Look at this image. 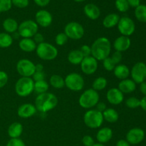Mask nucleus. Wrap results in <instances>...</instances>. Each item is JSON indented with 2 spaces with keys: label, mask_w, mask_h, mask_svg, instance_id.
Instances as JSON below:
<instances>
[{
  "label": "nucleus",
  "mask_w": 146,
  "mask_h": 146,
  "mask_svg": "<svg viewBox=\"0 0 146 146\" xmlns=\"http://www.w3.org/2000/svg\"><path fill=\"white\" fill-rule=\"evenodd\" d=\"M91 56L97 61H104L109 57L111 51V43L108 38L101 36L96 39L91 46Z\"/></svg>",
  "instance_id": "f257e3e1"
},
{
  "label": "nucleus",
  "mask_w": 146,
  "mask_h": 146,
  "mask_svg": "<svg viewBox=\"0 0 146 146\" xmlns=\"http://www.w3.org/2000/svg\"><path fill=\"white\" fill-rule=\"evenodd\" d=\"M58 104V98L52 93H44L38 94L35 99V106L37 111L41 113H46L56 107Z\"/></svg>",
  "instance_id": "f03ea898"
},
{
  "label": "nucleus",
  "mask_w": 146,
  "mask_h": 146,
  "mask_svg": "<svg viewBox=\"0 0 146 146\" xmlns=\"http://www.w3.org/2000/svg\"><path fill=\"white\" fill-rule=\"evenodd\" d=\"M100 96L98 91L89 88L82 93L78 99L80 106L85 109H92L99 102Z\"/></svg>",
  "instance_id": "7ed1b4c3"
},
{
  "label": "nucleus",
  "mask_w": 146,
  "mask_h": 146,
  "mask_svg": "<svg viewBox=\"0 0 146 146\" xmlns=\"http://www.w3.org/2000/svg\"><path fill=\"white\" fill-rule=\"evenodd\" d=\"M36 53L38 58L44 61L55 59L58 54L56 47L48 42H43L38 44L36 48Z\"/></svg>",
  "instance_id": "20e7f679"
},
{
  "label": "nucleus",
  "mask_w": 146,
  "mask_h": 146,
  "mask_svg": "<svg viewBox=\"0 0 146 146\" xmlns=\"http://www.w3.org/2000/svg\"><path fill=\"white\" fill-rule=\"evenodd\" d=\"M34 81L31 77H21L15 84V92L19 96L27 97L34 91Z\"/></svg>",
  "instance_id": "39448f33"
},
{
  "label": "nucleus",
  "mask_w": 146,
  "mask_h": 146,
  "mask_svg": "<svg viewBox=\"0 0 146 146\" xmlns=\"http://www.w3.org/2000/svg\"><path fill=\"white\" fill-rule=\"evenodd\" d=\"M104 121L103 113L96 109H89L84 115V122L85 125L92 129L100 128Z\"/></svg>",
  "instance_id": "423d86ee"
},
{
  "label": "nucleus",
  "mask_w": 146,
  "mask_h": 146,
  "mask_svg": "<svg viewBox=\"0 0 146 146\" xmlns=\"http://www.w3.org/2000/svg\"><path fill=\"white\" fill-rule=\"evenodd\" d=\"M38 31V26L36 21L29 19L19 24L18 34L22 38H32Z\"/></svg>",
  "instance_id": "0eeeda50"
},
{
  "label": "nucleus",
  "mask_w": 146,
  "mask_h": 146,
  "mask_svg": "<svg viewBox=\"0 0 146 146\" xmlns=\"http://www.w3.org/2000/svg\"><path fill=\"white\" fill-rule=\"evenodd\" d=\"M65 86L73 91H80L84 88L85 81L81 75L77 73H71L64 78Z\"/></svg>",
  "instance_id": "6e6552de"
},
{
  "label": "nucleus",
  "mask_w": 146,
  "mask_h": 146,
  "mask_svg": "<svg viewBox=\"0 0 146 146\" xmlns=\"http://www.w3.org/2000/svg\"><path fill=\"white\" fill-rule=\"evenodd\" d=\"M64 34L68 38L73 40H79L83 38L85 34V31L81 24L76 21H71L66 25L64 28Z\"/></svg>",
  "instance_id": "1a4fd4ad"
},
{
  "label": "nucleus",
  "mask_w": 146,
  "mask_h": 146,
  "mask_svg": "<svg viewBox=\"0 0 146 146\" xmlns=\"http://www.w3.org/2000/svg\"><path fill=\"white\" fill-rule=\"evenodd\" d=\"M17 71L21 77H32L35 73V64L27 58L20 59L17 62Z\"/></svg>",
  "instance_id": "9d476101"
},
{
  "label": "nucleus",
  "mask_w": 146,
  "mask_h": 146,
  "mask_svg": "<svg viewBox=\"0 0 146 146\" xmlns=\"http://www.w3.org/2000/svg\"><path fill=\"white\" fill-rule=\"evenodd\" d=\"M118 29L122 36H128L132 35L135 30V24L132 19L128 17L120 18L118 24Z\"/></svg>",
  "instance_id": "9b49d317"
},
{
  "label": "nucleus",
  "mask_w": 146,
  "mask_h": 146,
  "mask_svg": "<svg viewBox=\"0 0 146 146\" xmlns=\"http://www.w3.org/2000/svg\"><path fill=\"white\" fill-rule=\"evenodd\" d=\"M132 80L135 84H141L146 79V64L138 62L133 66L131 71Z\"/></svg>",
  "instance_id": "f8f14e48"
},
{
  "label": "nucleus",
  "mask_w": 146,
  "mask_h": 146,
  "mask_svg": "<svg viewBox=\"0 0 146 146\" xmlns=\"http://www.w3.org/2000/svg\"><path fill=\"white\" fill-rule=\"evenodd\" d=\"M80 65L81 71L86 75H92L98 69V61L92 56L84 58Z\"/></svg>",
  "instance_id": "ddd939ff"
},
{
  "label": "nucleus",
  "mask_w": 146,
  "mask_h": 146,
  "mask_svg": "<svg viewBox=\"0 0 146 146\" xmlns=\"http://www.w3.org/2000/svg\"><path fill=\"white\" fill-rule=\"evenodd\" d=\"M145 138V132L140 128H133L126 134V141L131 145H138Z\"/></svg>",
  "instance_id": "4468645a"
},
{
  "label": "nucleus",
  "mask_w": 146,
  "mask_h": 146,
  "mask_svg": "<svg viewBox=\"0 0 146 146\" xmlns=\"http://www.w3.org/2000/svg\"><path fill=\"white\" fill-rule=\"evenodd\" d=\"M36 23L44 28L49 27L53 21V17L47 10L41 9L37 11L35 15Z\"/></svg>",
  "instance_id": "2eb2a0df"
},
{
  "label": "nucleus",
  "mask_w": 146,
  "mask_h": 146,
  "mask_svg": "<svg viewBox=\"0 0 146 146\" xmlns=\"http://www.w3.org/2000/svg\"><path fill=\"white\" fill-rule=\"evenodd\" d=\"M107 101L112 105H119L123 101V94L118 88H110L106 94Z\"/></svg>",
  "instance_id": "dca6fc26"
},
{
  "label": "nucleus",
  "mask_w": 146,
  "mask_h": 146,
  "mask_svg": "<svg viewBox=\"0 0 146 146\" xmlns=\"http://www.w3.org/2000/svg\"><path fill=\"white\" fill-rule=\"evenodd\" d=\"M37 110L31 104H24L20 106L17 110V114L21 118H29L34 115Z\"/></svg>",
  "instance_id": "f3484780"
},
{
  "label": "nucleus",
  "mask_w": 146,
  "mask_h": 146,
  "mask_svg": "<svg viewBox=\"0 0 146 146\" xmlns=\"http://www.w3.org/2000/svg\"><path fill=\"white\" fill-rule=\"evenodd\" d=\"M131 41L128 36H122L115 38L113 42V48L116 51L122 53L126 51L130 48Z\"/></svg>",
  "instance_id": "a211bd4d"
},
{
  "label": "nucleus",
  "mask_w": 146,
  "mask_h": 146,
  "mask_svg": "<svg viewBox=\"0 0 146 146\" xmlns=\"http://www.w3.org/2000/svg\"><path fill=\"white\" fill-rule=\"evenodd\" d=\"M84 13L88 19L91 20L98 19L101 15V10L98 6L94 4H87L84 8Z\"/></svg>",
  "instance_id": "6ab92c4d"
},
{
  "label": "nucleus",
  "mask_w": 146,
  "mask_h": 146,
  "mask_svg": "<svg viewBox=\"0 0 146 146\" xmlns=\"http://www.w3.org/2000/svg\"><path fill=\"white\" fill-rule=\"evenodd\" d=\"M113 137V131L108 127L101 128L96 134V139L99 143H106L109 142Z\"/></svg>",
  "instance_id": "aec40b11"
},
{
  "label": "nucleus",
  "mask_w": 146,
  "mask_h": 146,
  "mask_svg": "<svg viewBox=\"0 0 146 146\" xmlns=\"http://www.w3.org/2000/svg\"><path fill=\"white\" fill-rule=\"evenodd\" d=\"M37 44L32 38H22L19 42V47L24 52L30 53L36 51Z\"/></svg>",
  "instance_id": "412c9836"
},
{
  "label": "nucleus",
  "mask_w": 146,
  "mask_h": 146,
  "mask_svg": "<svg viewBox=\"0 0 146 146\" xmlns=\"http://www.w3.org/2000/svg\"><path fill=\"white\" fill-rule=\"evenodd\" d=\"M118 89L123 94H131L133 93L136 88V84L132 79L126 78L121 80L118 84Z\"/></svg>",
  "instance_id": "4be33fe9"
},
{
  "label": "nucleus",
  "mask_w": 146,
  "mask_h": 146,
  "mask_svg": "<svg viewBox=\"0 0 146 146\" xmlns=\"http://www.w3.org/2000/svg\"><path fill=\"white\" fill-rule=\"evenodd\" d=\"M113 74L117 78L121 80H124L128 78L131 74L129 68L125 64H118L115 66L113 70Z\"/></svg>",
  "instance_id": "5701e85b"
},
{
  "label": "nucleus",
  "mask_w": 146,
  "mask_h": 146,
  "mask_svg": "<svg viewBox=\"0 0 146 146\" xmlns=\"http://www.w3.org/2000/svg\"><path fill=\"white\" fill-rule=\"evenodd\" d=\"M9 136L11 138H19L23 133V126L20 123H12L7 130Z\"/></svg>",
  "instance_id": "b1692460"
},
{
  "label": "nucleus",
  "mask_w": 146,
  "mask_h": 146,
  "mask_svg": "<svg viewBox=\"0 0 146 146\" xmlns=\"http://www.w3.org/2000/svg\"><path fill=\"white\" fill-rule=\"evenodd\" d=\"M3 29L6 33L8 34H14L18 31L19 24L18 22L14 19L7 18L3 21Z\"/></svg>",
  "instance_id": "393cba45"
},
{
  "label": "nucleus",
  "mask_w": 146,
  "mask_h": 146,
  "mask_svg": "<svg viewBox=\"0 0 146 146\" xmlns=\"http://www.w3.org/2000/svg\"><path fill=\"white\" fill-rule=\"evenodd\" d=\"M120 20V17L118 14L112 13L106 16L103 20V25L105 28L111 29L113 27L118 25V21Z\"/></svg>",
  "instance_id": "a878e982"
},
{
  "label": "nucleus",
  "mask_w": 146,
  "mask_h": 146,
  "mask_svg": "<svg viewBox=\"0 0 146 146\" xmlns=\"http://www.w3.org/2000/svg\"><path fill=\"white\" fill-rule=\"evenodd\" d=\"M84 56L79 49H74L70 51L68 55V61L73 65H79L84 59Z\"/></svg>",
  "instance_id": "bb28decb"
},
{
  "label": "nucleus",
  "mask_w": 146,
  "mask_h": 146,
  "mask_svg": "<svg viewBox=\"0 0 146 146\" xmlns=\"http://www.w3.org/2000/svg\"><path fill=\"white\" fill-rule=\"evenodd\" d=\"M102 113L104 119L111 123H115L116 121H118V118H119L118 113L113 108H107Z\"/></svg>",
  "instance_id": "cd10ccee"
},
{
  "label": "nucleus",
  "mask_w": 146,
  "mask_h": 146,
  "mask_svg": "<svg viewBox=\"0 0 146 146\" xmlns=\"http://www.w3.org/2000/svg\"><path fill=\"white\" fill-rule=\"evenodd\" d=\"M50 85L54 88L60 89L65 86V81L62 76L57 74H54L51 76L49 80Z\"/></svg>",
  "instance_id": "c85d7f7f"
},
{
  "label": "nucleus",
  "mask_w": 146,
  "mask_h": 146,
  "mask_svg": "<svg viewBox=\"0 0 146 146\" xmlns=\"http://www.w3.org/2000/svg\"><path fill=\"white\" fill-rule=\"evenodd\" d=\"M12 36L6 32L0 33V48H9V47L12 45Z\"/></svg>",
  "instance_id": "c756f323"
},
{
  "label": "nucleus",
  "mask_w": 146,
  "mask_h": 146,
  "mask_svg": "<svg viewBox=\"0 0 146 146\" xmlns=\"http://www.w3.org/2000/svg\"><path fill=\"white\" fill-rule=\"evenodd\" d=\"M107 84H108V81L106 78L102 76L98 77L93 82L92 88L96 91H102L105 89L106 87L107 86Z\"/></svg>",
  "instance_id": "7c9ffc66"
},
{
  "label": "nucleus",
  "mask_w": 146,
  "mask_h": 146,
  "mask_svg": "<svg viewBox=\"0 0 146 146\" xmlns=\"http://www.w3.org/2000/svg\"><path fill=\"white\" fill-rule=\"evenodd\" d=\"M135 17L140 22L146 23V5L140 4L135 8Z\"/></svg>",
  "instance_id": "2f4dec72"
},
{
  "label": "nucleus",
  "mask_w": 146,
  "mask_h": 146,
  "mask_svg": "<svg viewBox=\"0 0 146 146\" xmlns=\"http://www.w3.org/2000/svg\"><path fill=\"white\" fill-rule=\"evenodd\" d=\"M48 88H49V85H48V84L45 80L34 82V91L36 94H41L48 92Z\"/></svg>",
  "instance_id": "473e14b6"
},
{
  "label": "nucleus",
  "mask_w": 146,
  "mask_h": 146,
  "mask_svg": "<svg viewBox=\"0 0 146 146\" xmlns=\"http://www.w3.org/2000/svg\"><path fill=\"white\" fill-rule=\"evenodd\" d=\"M115 7L120 12H125L129 9V4L127 0H115Z\"/></svg>",
  "instance_id": "72a5a7b5"
},
{
  "label": "nucleus",
  "mask_w": 146,
  "mask_h": 146,
  "mask_svg": "<svg viewBox=\"0 0 146 146\" xmlns=\"http://www.w3.org/2000/svg\"><path fill=\"white\" fill-rule=\"evenodd\" d=\"M141 104V100L135 97H130L125 101V105L128 108L131 109H135V108H138Z\"/></svg>",
  "instance_id": "f704fd0d"
},
{
  "label": "nucleus",
  "mask_w": 146,
  "mask_h": 146,
  "mask_svg": "<svg viewBox=\"0 0 146 146\" xmlns=\"http://www.w3.org/2000/svg\"><path fill=\"white\" fill-rule=\"evenodd\" d=\"M68 38L64 32L58 33L55 37V42L58 46H64L68 41Z\"/></svg>",
  "instance_id": "c9c22d12"
},
{
  "label": "nucleus",
  "mask_w": 146,
  "mask_h": 146,
  "mask_svg": "<svg viewBox=\"0 0 146 146\" xmlns=\"http://www.w3.org/2000/svg\"><path fill=\"white\" fill-rule=\"evenodd\" d=\"M103 66H104V68H105L106 71H113L116 65L114 64V62L113 61V60L111 59V57H108V58H105V59L103 61Z\"/></svg>",
  "instance_id": "e433bc0d"
},
{
  "label": "nucleus",
  "mask_w": 146,
  "mask_h": 146,
  "mask_svg": "<svg viewBox=\"0 0 146 146\" xmlns=\"http://www.w3.org/2000/svg\"><path fill=\"white\" fill-rule=\"evenodd\" d=\"M11 0H0V12L8 11L11 9Z\"/></svg>",
  "instance_id": "4c0bfd02"
},
{
  "label": "nucleus",
  "mask_w": 146,
  "mask_h": 146,
  "mask_svg": "<svg viewBox=\"0 0 146 146\" xmlns=\"http://www.w3.org/2000/svg\"><path fill=\"white\" fill-rule=\"evenodd\" d=\"M12 5H14L15 7L18 8H26L28 7L29 4V0H11Z\"/></svg>",
  "instance_id": "58836bf2"
},
{
  "label": "nucleus",
  "mask_w": 146,
  "mask_h": 146,
  "mask_svg": "<svg viewBox=\"0 0 146 146\" xmlns=\"http://www.w3.org/2000/svg\"><path fill=\"white\" fill-rule=\"evenodd\" d=\"M6 146H26V145L20 138H11Z\"/></svg>",
  "instance_id": "ea45409f"
},
{
  "label": "nucleus",
  "mask_w": 146,
  "mask_h": 146,
  "mask_svg": "<svg viewBox=\"0 0 146 146\" xmlns=\"http://www.w3.org/2000/svg\"><path fill=\"white\" fill-rule=\"evenodd\" d=\"M8 74L4 71H0V88H3L7 85L8 82Z\"/></svg>",
  "instance_id": "a19ab883"
},
{
  "label": "nucleus",
  "mask_w": 146,
  "mask_h": 146,
  "mask_svg": "<svg viewBox=\"0 0 146 146\" xmlns=\"http://www.w3.org/2000/svg\"><path fill=\"white\" fill-rule=\"evenodd\" d=\"M111 58V59L113 60V61L114 62V64H115V65H118V64H119L121 62V61H122V54H121V52H119V51H115V52L112 54Z\"/></svg>",
  "instance_id": "79ce46f5"
},
{
  "label": "nucleus",
  "mask_w": 146,
  "mask_h": 146,
  "mask_svg": "<svg viewBox=\"0 0 146 146\" xmlns=\"http://www.w3.org/2000/svg\"><path fill=\"white\" fill-rule=\"evenodd\" d=\"M80 51H81V54L84 56V57H88L91 56V46H89L87 44H85V45H83L80 48Z\"/></svg>",
  "instance_id": "37998d69"
},
{
  "label": "nucleus",
  "mask_w": 146,
  "mask_h": 146,
  "mask_svg": "<svg viewBox=\"0 0 146 146\" xmlns=\"http://www.w3.org/2000/svg\"><path fill=\"white\" fill-rule=\"evenodd\" d=\"M82 143L84 146H93L95 144L94 140L91 135H85L84 138H82Z\"/></svg>",
  "instance_id": "c03bdc74"
},
{
  "label": "nucleus",
  "mask_w": 146,
  "mask_h": 146,
  "mask_svg": "<svg viewBox=\"0 0 146 146\" xmlns=\"http://www.w3.org/2000/svg\"><path fill=\"white\" fill-rule=\"evenodd\" d=\"M45 78V74L44 71H35L34 75L32 76V79L34 80V82L36 81H43Z\"/></svg>",
  "instance_id": "a18cd8bd"
},
{
  "label": "nucleus",
  "mask_w": 146,
  "mask_h": 146,
  "mask_svg": "<svg viewBox=\"0 0 146 146\" xmlns=\"http://www.w3.org/2000/svg\"><path fill=\"white\" fill-rule=\"evenodd\" d=\"M33 40H34V41H35L36 44L38 45V44H41V43L44 42V36L42 35V34L38 32L33 36Z\"/></svg>",
  "instance_id": "49530a36"
},
{
  "label": "nucleus",
  "mask_w": 146,
  "mask_h": 146,
  "mask_svg": "<svg viewBox=\"0 0 146 146\" xmlns=\"http://www.w3.org/2000/svg\"><path fill=\"white\" fill-rule=\"evenodd\" d=\"M50 1L51 0H34L35 4L41 7H44L48 5L50 3Z\"/></svg>",
  "instance_id": "de8ad7c7"
},
{
  "label": "nucleus",
  "mask_w": 146,
  "mask_h": 146,
  "mask_svg": "<svg viewBox=\"0 0 146 146\" xmlns=\"http://www.w3.org/2000/svg\"><path fill=\"white\" fill-rule=\"evenodd\" d=\"M96 106L97 111H100V112H101V113L104 112V111L107 108L106 105L105 103H104V102H98Z\"/></svg>",
  "instance_id": "09e8293b"
},
{
  "label": "nucleus",
  "mask_w": 146,
  "mask_h": 146,
  "mask_svg": "<svg viewBox=\"0 0 146 146\" xmlns=\"http://www.w3.org/2000/svg\"><path fill=\"white\" fill-rule=\"evenodd\" d=\"M127 1H128L130 7H134V8H136L141 4H140V2H141L140 0H127Z\"/></svg>",
  "instance_id": "8fccbe9b"
},
{
  "label": "nucleus",
  "mask_w": 146,
  "mask_h": 146,
  "mask_svg": "<svg viewBox=\"0 0 146 146\" xmlns=\"http://www.w3.org/2000/svg\"><path fill=\"white\" fill-rule=\"evenodd\" d=\"M115 146H131V144L126 140L121 139L116 143V145Z\"/></svg>",
  "instance_id": "3c124183"
},
{
  "label": "nucleus",
  "mask_w": 146,
  "mask_h": 146,
  "mask_svg": "<svg viewBox=\"0 0 146 146\" xmlns=\"http://www.w3.org/2000/svg\"><path fill=\"white\" fill-rule=\"evenodd\" d=\"M140 91L143 94L144 96H146V81H144V82L140 84Z\"/></svg>",
  "instance_id": "603ef678"
},
{
  "label": "nucleus",
  "mask_w": 146,
  "mask_h": 146,
  "mask_svg": "<svg viewBox=\"0 0 146 146\" xmlns=\"http://www.w3.org/2000/svg\"><path fill=\"white\" fill-rule=\"evenodd\" d=\"M140 106L142 108L143 110L146 112V96H144L142 99L141 100V104H140Z\"/></svg>",
  "instance_id": "864d4df0"
},
{
  "label": "nucleus",
  "mask_w": 146,
  "mask_h": 146,
  "mask_svg": "<svg viewBox=\"0 0 146 146\" xmlns=\"http://www.w3.org/2000/svg\"><path fill=\"white\" fill-rule=\"evenodd\" d=\"M36 71H44V66L41 64H38L35 65Z\"/></svg>",
  "instance_id": "5fc2aeb1"
},
{
  "label": "nucleus",
  "mask_w": 146,
  "mask_h": 146,
  "mask_svg": "<svg viewBox=\"0 0 146 146\" xmlns=\"http://www.w3.org/2000/svg\"><path fill=\"white\" fill-rule=\"evenodd\" d=\"M93 146H105V145H104V144L99 143H95Z\"/></svg>",
  "instance_id": "6e6d98bb"
},
{
  "label": "nucleus",
  "mask_w": 146,
  "mask_h": 146,
  "mask_svg": "<svg viewBox=\"0 0 146 146\" xmlns=\"http://www.w3.org/2000/svg\"><path fill=\"white\" fill-rule=\"evenodd\" d=\"M74 1H76V2H83V1H86V0H74Z\"/></svg>",
  "instance_id": "4d7b16f0"
},
{
  "label": "nucleus",
  "mask_w": 146,
  "mask_h": 146,
  "mask_svg": "<svg viewBox=\"0 0 146 146\" xmlns=\"http://www.w3.org/2000/svg\"><path fill=\"white\" fill-rule=\"evenodd\" d=\"M0 116H1V111H0Z\"/></svg>",
  "instance_id": "13d9d810"
}]
</instances>
